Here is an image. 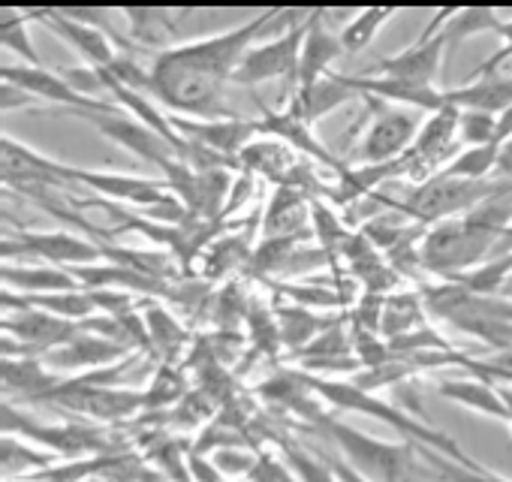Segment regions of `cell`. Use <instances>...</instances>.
I'll return each instance as SVG.
<instances>
[{"instance_id":"obj_12","label":"cell","mask_w":512,"mask_h":482,"mask_svg":"<svg viewBox=\"0 0 512 482\" xmlns=\"http://www.w3.org/2000/svg\"><path fill=\"white\" fill-rule=\"evenodd\" d=\"M82 121H88L100 136H106L109 142L121 145L124 151H130L133 157H139L142 163H151L157 169H169L178 157V151L151 127H145L142 121L130 118L124 109L121 112H85L79 115Z\"/></svg>"},{"instance_id":"obj_29","label":"cell","mask_w":512,"mask_h":482,"mask_svg":"<svg viewBox=\"0 0 512 482\" xmlns=\"http://www.w3.org/2000/svg\"><path fill=\"white\" fill-rule=\"evenodd\" d=\"M335 320L341 317H323V314H314L302 305H293V302H281L275 305V323H278V338L287 350L299 353L302 347H308L320 332H326Z\"/></svg>"},{"instance_id":"obj_37","label":"cell","mask_w":512,"mask_h":482,"mask_svg":"<svg viewBox=\"0 0 512 482\" xmlns=\"http://www.w3.org/2000/svg\"><path fill=\"white\" fill-rule=\"evenodd\" d=\"M142 320H145V329H148L151 350L160 353L163 359H169L178 350L181 338H184V332L178 326V317L172 311H166L163 305H145Z\"/></svg>"},{"instance_id":"obj_46","label":"cell","mask_w":512,"mask_h":482,"mask_svg":"<svg viewBox=\"0 0 512 482\" xmlns=\"http://www.w3.org/2000/svg\"><path fill=\"white\" fill-rule=\"evenodd\" d=\"M329 461V467L335 470V476H338V482H368L365 476H359L341 455H332V458H326Z\"/></svg>"},{"instance_id":"obj_47","label":"cell","mask_w":512,"mask_h":482,"mask_svg":"<svg viewBox=\"0 0 512 482\" xmlns=\"http://www.w3.org/2000/svg\"><path fill=\"white\" fill-rule=\"evenodd\" d=\"M500 181H512V139L500 148V163H497Z\"/></svg>"},{"instance_id":"obj_45","label":"cell","mask_w":512,"mask_h":482,"mask_svg":"<svg viewBox=\"0 0 512 482\" xmlns=\"http://www.w3.org/2000/svg\"><path fill=\"white\" fill-rule=\"evenodd\" d=\"M31 103H34V97H31V94H25L22 88H16V85L4 82V112L22 109V106H31Z\"/></svg>"},{"instance_id":"obj_40","label":"cell","mask_w":512,"mask_h":482,"mask_svg":"<svg viewBox=\"0 0 512 482\" xmlns=\"http://www.w3.org/2000/svg\"><path fill=\"white\" fill-rule=\"evenodd\" d=\"M458 142H461V148L497 145V115L464 109L458 118Z\"/></svg>"},{"instance_id":"obj_24","label":"cell","mask_w":512,"mask_h":482,"mask_svg":"<svg viewBox=\"0 0 512 482\" xmlns=\"http://www.w3.org/2000/svg\"><path fill=\"white\" fill-rule=\"evenodd\" d=\"M299 163H302V157H299L293 148H287V145L278 142V139L260 136V139H253V142L241 151V157H238V172H250V175H256V178H266V181L275 184V187H284V184L290 181V175L296 172Z\"/></svg>"},{"instance_id":"obj_2","label":"cell","mask_w":512,"mask_h":482,"mask_svg":"<svg viewBox=\"0 0 512 482\" xmlns=\"http://www.w3.org/2000/svg\"><path fill=\"white\" fill-rule=\"evenodd\" d=\"M302 383L332 410H347V413H362V416H371L377 422H383L386 428H395V434H404L407 443H416V446H431L437 452H443L446 458L458 461V464H467V467H479V461H473L446 431L440 428H431V422H419L413 419L407 410H398L392 407L389 401L365 392L362 386H356L353 380H341V377H317V374H305L299 371Z\"/></svg>"},{"instance_id":"obj_20","label":"cell","mask_w":512,"mask_h":482,"mask_svg":"<svg viewBox=\"0 0 512 482\" xmlns=\"http://www.w3.org/2000/svg\"><path fill=\"white\" fill-rule=\"evenodd\" d=\"M31 19L43 22L52 34H58L67 46H73L91 67L97 70H112V64L118 61V46L97 28L73 19L67 10H34Z\"/></svg>"},{"instance_id":"obj_19","label":"cell","mask_w":512,"mask_h":482,"mask_svg":"<svg viewBox=\"0 0 512 482\" xmlns=\"http://www.w3.org/2000/svg\"><path fill=\"white\" fill-rule=\"evenodd\" d=\"M311 208L314 199L305 196L302 190L275 187L266 211L260 214V232H256V238H293V241L314 238Z\"/></svg>"},{"instance_id":"obj_22","label":"cell","mask_w":512,"mask_h":482,"mask_svg":"<svg viewBox=\"0 0 512 482\" xmlns=\"http://www.w3.org/2000/svg\"><path fill=\"white\" fill-rule=\"evenodd\" d=\"M356 97H359V94H356V88H353L350 76L329 73V76L317 79L314 85L299 88V91H296L284 106L296 109V112H299V115L314 127L317 121H323L326 115L338 112L344 103H350V100H356Z\"/></svg>"},{"instance_id":"obj_5","label":"cell","mask_w":512,"mask_h":482,"mask_svg":"<svg viewBox=\"0 0 512 482\" xmlns=\"http://www.w3.org/2000/svg\"><path fill=\"white\" fill-rule=\"evenodd\" d=\"M500 187L503 181H464V178L434 175L425 184H410V190L401 199H395V208L419 226H434L440 220L473 211L476 205L491 199Z\"/></svg>"},{"instance_id":"obj_38","label":"cell","mask_w":512,"mask_h":482,"mask_svg":"<svg viewBox=\"0 0 512 482\" xmlns=\"http://www.w3.org/2000/svg\"><path fill=\"white\" fill-rule=\"evenodd\" d=\"M287 302H293V305H302V308H308V311H335V308H347V299L344 296H338L335 290H329V287H314V284H305V281H290V284H272Z\"/></svg>"},{"instance_id":"obj_3","label":"cell","mask_w":512,"mask_h":482,"mask_svg":"<svg viewBox=\"0 0 512 482\" xmlns=\"http://www.w3.org/2000/svg\"><path fill=\"white\" fill-rule=\"evenodd\" d=\"M428 317H437L458 332L488 344L491 350L512 353V302L500 296H473L464 287L443 281L422 287Z\"/></svg>"},{"instance_id":"obj_49","label":"cell","mask_w":512,"mask_h":482,"mask_svg":"<svg viewBox=\"0 0 512 482\" xmlns=\"http://www.w3.org/2000/svg\"><path fill=\"white\" fill-rule=\"evenodd\" d=\"M136 482H172V479H169L166 473H160L157 467H142V470H139V479H136Z\"/></svg>"},{"instance_id":"obj_16","label":"cell","mask_w":512,"mask_h":482,"mask_svg":"<svg viewBox=\"0 0 512 482\" xmlns=\"http://www.w3.org/2000/svg\"><path fill=\"white\" fill-rule=\"evenodd\" d=\"M172 127L187 139L196 142L226 160L241 157V151L260 139V121H244V118H217V121H196V118H184V115H172Z\"/></svg>"},{"instance_id":"obj_10","label":"cell","mask_w":512,"mask_h":482,"mask_svg":"<svg viewBox=\"0 0 512 482\" xmlns=\"http://www.w3.org/2000/svg\"><path fill=\"white\" fill-rule=\"evenodd\" d=\"M0 166H4V184L7 190H16L22 196L34 190H61V193H79V184L73 178V166L58 163L25 142L4 136L0 139Z\"/></svg>"},{"instance_id":"obj_27","label":"cell","mask_w":512,"mask_h":482,"mask_svg":"<svg viewBox=\"0 0 512 482\" xmlns=\"http://www.w3.org/2000/svg\"><path fill=\"white\" fill-rule=\"evenodd\" d=\"M61 383L58 374L46 368L40 356L4 359V395L10 404H34L40 395Z\"/></svg>"},{"instance_id":"obj_34","label":"cell","mask_w":512,"mask_h":482,"mask_svg":"<svg viewBox=\"0 0 512 482\" xmlns=\"http://www.w3.org/2000/svg\"><path fill=\"white\" fill-rule=\"evenodd\" d=\"M509 281H512V254H503V257H491L488 263L476 266L473 272L455 278L452 284L464 287L473 296H500L503 290H509Z\"/></svg>"},{"instance_id":"obj_35","label":"cell","mask_w":512,"mask_h":482,"mask_svg":"<svg viewBox=\"0 0 512 482\" xmlns=\"http://www.w3.org/2000/svg\"><path fill=\"white\" fill-rule=\"evenodd\" d=\"M503 145H479V148H461L455 160L440 172L446 178H464V181H491L500 163Z\"/></svg>"},{"instance_id":"obj_33","label":"cell","mask_w":512,"mask_h":482,"mask_svg":"<svg viewBox=\"0 0 512 482\" xmlns=\"http://www.w3.org/2000/svg\"><path fill=\"white\" fill-rule=\"evenodd\" d=\"M500 25H503V22H500L497 10H488V7L452 10V16H449L446 25H443V37H446V46L455 49V46H461V43L470 40V37L497 34Z\"/></svg>"},{"instance_id":"obj_7","label":"cell","mask_w":512,"mask_h":482,"mask_svg":"<svg viewBox=\"0 0 512 482\" xmlns=\"http://www.w3.org/2000/svg\"><path fill=\"white\" fill-rule=\"evenodd\" d=\"M365 100H368L371 124L362 133V139L356 142L353 163L356 166H386L410 151V145L419 136L422 121L416 118L413 109L389 106L374 97H365Z\"/></svg>"},{"instance_id":"obj_18","label":"cell","mask_w":512,"mask_h":482,"mask_svg":"<svg viewBox=\"0 0 512 482\" xmlns=\"http://www.w3.org/2000/svg\"><path fill=\"white\" fill-rule=\"evenodd\" d=\"M130 356L127 347L121 344H112L100 335H91V332H79L76 338H70L67 344L49 350L46 356H40L46 362V368L52 374H91V371H100V368H112L118 365V359Z\"/></svg>"},{"instance_id":"obj_30","label":"cell","mask_w":512,"mask_h":482,"mask_svg":"<svg viewBox=\"0 0 512 482\" xmlns=\"http://www.w3.org/2000/svg\"><path fill=\"white\" fill-rule=\"evenodd\" d=\"M425 302L422 290H395L383 299V314H380V338L392 341L401 335H410L425 326Z\"/></svg>"},{"instance_id":"obj_23","label":"cell","mask_w":512,"mask_h":482,"mask_svg":"<svg viewBox=\"0 0 512 482\" xmlns=\"http://www.w3.org/2000/svg\"><path fill=\"white\" fill-rule=\"evenodd\" d=\"M437 395L443 401H452L458 407H467L479 416H488L494 422H506L509 425V410L503 401V392L494 386V380L488 377H461V380H440L437 383Z\"/></svg>"},{"instance_id":"obj_21","label":"cell","mask_w":512,"mask_h":482,"mask_svg":"<svg viewBox=\"0 0 512 482\" xmlns=\"http://www.w3.org/2000/svg\"><path fill=\"white\" fill-rule=\"evenodd\" d=\"M118 16L124 19V37L130 40L133 52H151L157 58V55L181 46L172 10L133 7V10H118Z\"/></svg>"},{"instance_id":"obj_28","label":"cell","mask_w":512,"mask_h":482,"mask_svg":"<svg viewBox=\"0 0 512 482\" xmlns=\"http://www.w3.org/2000/svg\"><path fill=\"white\" fill-rule=\"evenodd\" d=\"M253 241L250 235H232V232H220L211 245L205 248V254L199 257L202 266H199V278H205V284H214V281H223L229 278L232 272L238 269H247L250 266V257H253Z\"/></svg>"},{"instance_id":"obj_32","label":"cell","mask_w":512,"mask_h":482,"mask_svg":"<svg viewBox=\"0 0 512 482\" xmlns=\"http://www.w3.org/2000/svg\"><path fill=\"white\" fill-rule=\"evenodd\" d=\"M398 10L395 7H368L353 13L344 25H341V46L347 55H359L362 49H368L374 43V37L380 34V28L395 19Z\"/></svg>"},{"instance_id":"obj_17","label":"cell","mask_w":512,"mask_h":482,"mask_svg":"<svg viewBox=\"0 0 512 482\" xmlns=\"http://www.w3.org/2000/svg\"><path fill=\"white\" fill-rule=\"evenodd\" d=\"M260 136L266 139H278L284 142L287 148H293L299 157L311 160V163H320L332 172H344L341 169V160L329 154V148L314 136L311 124L290 106H281V109H269L263 106V118H260Z\"/></svg>"},{"instance_id":"obj_44","label":"cell","mask_w":512,"mask_h":482,"mask_svg":"<svg viewBox=\"0 0 512 482\" xmlns=\"http://www.w3.org/2000/svg\"><path fill=\"white\" fill-rule=\"evenodd\" d=\"M497 37H500V49H497L485 64L476 67V76H473V79H479V76H494V73H500V67H503L506 61H512V19L503 22V25L497 28Z\"/></svg>"},{"instance_id":"obj_31","label":"cell","mask_w":512,"mask_h":482,"mask_svg":"<svg viewBox=\"0 0 512 482\" xmlns=\"http://www.w3.org/2000/svg\"><path fill=\"white\" fill-rule=\"evenodd\" d=\"M0 455H4V479H34L46 470H52L55 464H61V458L31 440L4 434V446H0Z\"/></svg>"},{"instance_id":"obj_9","label":"cell","mask_w":512,"mask_h":482,"mask_svg":"<svg viewBox=\"0 0 512 482\" xmlns=\"http://www.w3.org/2000/svg\"><path fill=\"white\" fill-rule=\"evenodd\" d=\"M299 52H302V25L290 22L275 40L250 46V52L241 58L232 85L238 88H256L275 79H287L284 103L296 94V73H299Z\"/></svg>"},{"instance_id":"obj_26","label":"cell","mask_w":512,"mask_h":482,"mask_svg":"<svg viewBox=\"0 0 512 482\" xmlns=\"http://www.w3.org/2000/svg\"><path fill=\"white\" fill-rule=\"evenodd\" d=\"M443 103L446 109H473V112H488V115H503L512 106V76H479L461 88H449L443 91Z\"/></svg>"},{"instance_id":"obj_48","label":"cell","mask_w":512,"mask_h":482,"mask_svg":"<svg viewBox=\"0 0 512 482\" xmlns=\"http://www.w3.org/2000/svg\"><path fill=\"white\" fill-rule=\"evenodd\" d=\"M512 139V106L497 115V145H506Z\"/></svg>"},{"instance_id":"obj_4","label":"cell","mask_w":512,"mask_h":482,"mask_svg":"<svg viewBox=\"0 0 512 482\" xmlns=\"http://www.w3.org/2000/svg\"><path fill=\"white\" fill-rule=\"evenodd\" d=\"M311 425L320 428L332 440L338 455L368 482H416V470H419L416 443H392V440L371 437L329 416L326 410H320L311 419Z\"/></svg>"},{"instance_id":"obj_36","label":"cell","mask_w":512,"mask_h":482,"mask_svg":"<svg viewBox=\"0 0 512 482\" xmlns=\"http://www.w3.org/2000/svg\"><path fill=\"white\" fill-rule=\"evenodd\" d=\"M0 43L4 49H13L22 61H28V67H43L40 55L34 49L31 40V13H19V10H0Z\"/></svg>"},{"instance_id":"obj_14","label":"cell","mask_w":512,"mask_h":482,"mask_svg":"<svg viewBox=\"0 0 512 482\" xmlns=\"http://www.w3.org/2000/svg\"><path fill=\"white\" fill-rule=\"evenodd\" d=\"M332 19H335V10H311L308 19L302 22V52H299L296 91L329 76L332 64L341 55H347L341 46V31H335Z\"/></svg>"},{"instance_id":"obj_50","label":"cell","mask_w":512,"mask_h":482,"mask_svg":"<svg viewBox=\"0 0 512 482\" xmlns=\"http://www.w3.org/2000/svg\"><path fill=\"white\" fill-rule=\"evenodd\" d=\"M503 401H506V410H509V428H512V386H503Z\"/></svg>"},{"instance_id":"obj_1","label":"cell","mask_w":512,"mask_h":482,"mask_svg":"<svg viewBox=\"0 0 512 482\" xmlns=\"http://www.w3.org/2000/svg\"><path fill=\"white\" fill-rule=\"evenodd\" d=\"M284 16L287 10H263L232 31L181 43L157 55L148 67L151 70L148 94L184 118H196V121L235 118L223 106L226 85H232V76L241 58L250 52L253 40L263 37L269 25H278Z\"/></svg>"},{"instance_id":"obj_51","label":"cell","mask_w":512,"mask_h":482,"mask_svg":"<svg viewBox=\"0 0 512 482\" xmlns=\"http://www.w3.org/2000/svg\"><path fill=\"white\" fill-rule=\"evenodd\" d=\"M509 290H512V281H509Z\"/></svg>"},{"instance_id":"obj_43","label":"cell","mask_w":512,"mask_h":482,"mask_svg":"<svg viewBox=\"0 0 512 482\" xmlns=\"http://www.w3.org/2000/svg\"><path fill=\"white\" fill-rule=\"evenodd\" d=\"M247 482H299V476L290 470L287 461H278L275 455H260L256 467L250 470Z\"/></svg>"},{"instance_id":"obj_25","label":"cell","mask_w":512,"mask_h":482,"mask_svg":"<svg viewBox=\"0 0 512 482\" xmlns=\"http://www.w3.org/2000/svg\"><path fill=\"white\" fill-rule=\"evenodd\" d=\"M4 287L19 296H49V293H76L85 290L70 269L61 266H31V263H7L0 269Z\"/></svg>"},{"instance_id":"obj_8","label":"cell","mask_w":512,"mask_h":482,"mask_svg":"<svg viewBox=\"0 0 512 482\" xmlns=\"http://www.w3.org/2000/svg\"><path fill=\"white\" fill-rule=\"evenodd\" d=\"M4 260L7 263H46V266H91L103 263V251L88 235L73 232H31L16 229L4 238Z\"/></svg>"},{"instance_id":"obj_39","label":"cell","mask_w":512,"mask_h":482,"mask_svg":"<svg viewBox=\"0 0 512 482\" xmlns=\"http://www.w3.org/2000/svg\"><path fill=\"white\" fill-rule=\"evenodd\" d=\"M284 461L290 464V470L299 476V482H338L335 470L329 467L326 458L311 455L308 449L296 446V443H284Z\"/></svg>"},{"instance_id":"obj_15","label":"cell","mask_w":512,"mask_h":482,"mask_svg":"<svg viewBox=\"0 0 512 482\" xmlns=\"http://www.w3.org/2000/svg\"><path fill=\"white\" fill-rule=\"evenodd\" d=\"M4 82L22 88L25 94H31L34 100H46L55 106H64L76 115L85 112H121V106L109 103V100H91L76 94L61 76L58 70H46V67H19V64H4Z\"/></svg>"},{"instance_id":"obj_41","label":"cell","mask_w":512,"mask_h":482,"mask_svg":"<svg viewBox=\"0 0 512 482\" xmlns=\"http://www.w3.org/2000/svg\"><path fill=\"white\" fill-rule=\"evenodd\" d=\"M214 461V467L226 476V479H247L250 470L256 467V461H260V455H256L250 446L244 443H235V446H223L217 452L208 455Z\"/></svg>"},{"instance_id":"obj_11","label":"cell","mask_w":512,"mask_h":482,"mask_svg":"<svg viewBox=\"0 0 512 482\" xmlns=\"http://www.w3.org/2000/svg\"><path fill=\"white\" fill-rule=\"evenodd\" d=\"M449 16H452V10H437L434 19L428 22V28L422 31V37H419L413 46H407L401 55L383 58V61L377 64V73L386 76V79L407 82V85L437 88L443 52L449 49V46H446V37H443V25H446Z\"/></svg>"},{"instance_id":"obj_13","label":"cell","mask_w":512,"mask_h":482,"mask_svg":"<svg viewBox=\"0 0 512 482\" xmlns=\"http://www.w3.org/2000/svg\"><path fill=\"white\" fill-rule=\"evenodd\" d=\"M73 178L79 187L97 193V199L115 202V205H136L139 211H151L175 199L166 178H145V175H127V172H103V169H79L73 166Z\"/></svg>"},{"instance_id":"obj_6","label":"cell","mask_w":512,"mask_h":482,"mask_svg":"<svg viewBox=\"0 0 512 482\" xmlns=\"http://www.w3.org/2000/svg\"><path fill=\"white\" fill-rule=\"evenodd\" d=\"M4 434L31 440V443H37V446H43V449L55 452L58 458H67V461L112 452V443L103 431L82 425V422H64V425L40 422L28 410H22L19 404H10V401H4Z\"/></svg>"},{"instance_id":"obj_42","label":"cell","mask_w":512,"mask_h":482,"mask_svg":"<svg viewBox=\"0 0 512 482\" xmlns=\"http://www.w3.org/2000/svg\"><path fill=\"white\" fill-rule=\"evenodd\" d=\"M256 175H250V172H238L235 178H232V187H229V199H226V208H223V217H220V223H226L229 226V217L235 214V211H241L244 205H250V199H253V190H256Z\"/></svg>"}]
</instances>
